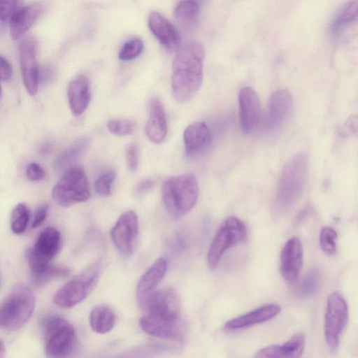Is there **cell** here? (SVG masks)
Masks as SVG:
<instances>
[{
    "instance_id": "6da1fadb",
    "label": "cell",
    "mask_w": 358,
    "mask_h": 358,
    "mask_svg": "<svg viewBox=\"0 0 358 358\" xmlns=\"http://www.w3.org/2000/svg\"><path fill=\"white\" fill-rule=\"evenodd\" d=\"M204 49L197 41L187 42L178 48L172 64L171 90L180 102L191 99L203 80Z\"/></svg>"
},
{
    "instance_id": "7a4b0ae2",
    "label": "cell",
    "mask_w": 358,
    "mask_h": 358,
    "mask_svg": "<svg viewBox=\"0 0 358 358\" xmlns=\"http://www.w3.org/2000/svg\"><path fill=\"white\" fill-rule=\"evenodd\" d=\"M162 192L169 213L173 217H182L189 212L197 201L196 178L191 173L171 177L163 182Z\"/></svg>"
},
{
    "instance_id": "3957f363",
    "label": "cell",
    "mask_w": 358,
    "mask_h": 358,
    "mask_svg": "<svg viewBox=\"0 0 358 358\" xmlns=\"http://www.w3.org/2000/svg\"><path fill=\"white\" fill-rule=\"evenodd\" d=\"M308 159L304 152L296 154L285 165L280 176L276 203L280 210L290 208L301 196L305 187Z\"/></svg>"
},
{
    "instance_id": "277c9868",
    "label": "cell",
    "mask_w": 358,
    "mask_h": 358,
    "mask_svg": "<svg viewBox=\"0 0 358 358\" xmlns=\"http://www.w3.org/2000/svg\"><path fill=\"white\" fill-rule=\"evenodd\" d=\"M34 306L31 289L23 284L15 285L0 302V329L9 331L20 329L31 317Z\"/></svg>"
},
{
    "instance_id": "5b68a950",
    "label": "cell",
    "mask_w": 358,
    "mask_h": 358,
    "mask_svg": "<svg viewBox=\"0 0 358 358\" xmlns=\"http://www.w3.org/2000/svg\"><path fill=\"white\" fill-rule=\"evenodd\" d=\"M45 341V354L51 357H65L76 348L77 338L73 327L63 317L51 315L41 322Z\"/></svg>"
},
{
    "instance_id": "8992f818",
    "label": "cell",
    "mask_w": 358,
    "mask_h": 358,
    "mask_svg": "<svg viewBox=\"0 0 358 358\" xmlns=\"http://www.w3.org/2000/svg\"><path fill=\"white\" fill-rule=\"evenodd\" d=\"M101 266L95 262L74 276L57 290L54 303L62 308H71L83 301L96 286Z\"/></svg>"
},
{
    "instance_id": "52a82bcc",
    "label": "cell",
    "mask_w": 358,
    "mask_h": 358,
    "mask_svg": "<svg viewBox=\"0 0 358 358\" xmlns=\"http://www.w3.org/2000/svg\"><path fill=\"white\" fill-rule=\"evenodd\" d=\"M52 194L55 201L64 207L87 201L90 189L84 169L73 166L66 170L55 185Z\"/></svg>"
},
{
    "instance_id": "ba28073f",
    "label": "cell",
    "mask_w": 358,
    "mask_h": 358,
    "mask_svg": "<svg viewBox=\"0 0 358 358\" xmlns=\"http://www.w3.org/2000/svg\"><path fill=\"white\" fill-rule=\"evenodd\" d=\"M246 238L247 229L245 224L236 217H227L210 245L207 255L208 267L215 269L226 250L243 243Z\"/></svg>"
},
{
    "instance_id": "9c48e42d",
    "label": "cell",
    "mask_w": 358,
    "mask_h": 358,
    "mask_svg": "<svg viewBox=\"0 0 358 358\" xmlns=\"http://www.w3.org/2000/svg\"><path fill=\"white\" fill-rule=\"evenodd\" d=\"M61 245V234L53 227H47L39 234L35 244L27 251L31 275L43 271L56 255Z\"/></svg>"
},
{
    "instance_id": "30bf717a",
    "label": "cell",
    "mask_w": 358,
    "mask_h": 358,
    "mask_svg": "<svg viewBox=\"0 0 358 358\" xmlns=\"http://www.w3.org/2000/svg\"><path fill=\"white\" fill-rule=\"evenodd\" d=\"M348 320V308L345 299L339 292H333L327 299L324 326L327 343L332 350L338 347Z\"/></svg>"
},
{
    "instance_id": "8fae6325",
    "label": "cell",
    "mask_w": 358,
    "mask_h": 358,
    "mask_svg": "<svg viewBox=\"0 0 358 358\" xmlns=\"http://www.w3.org/2000/svg\"><path fill=\"white\" fill-rule=\"evenodd\" d=\"M138 303L147 314L169 321L180 320V300L171 287L154 289Z\"/></svg>"
},
{
    "instance_id": "7c38bea8",
    "label": "cell",
    "mask_w": 358,
    "mask_h": 358,
    "mask_svg": "<svg viewBox=\"0 0 358 358\" xmlns=\"http://www.w3.org/2000/svg\"><path fill=\"white\" fill-rule=\"evenodd\" d=\"M138 234V216L134 211L128 210L120 216L111 229L110 238L117 250L128 257L134 250Z\"/></svg>"
},
{
    "instance_id": "4fadbf2b",
    "label": "cell",
    "mask_w": 358,
    "mask_h": 358,
    "mask_svg": "<svg viewBox=\"0 0 358 358\" xmlns=\"http://www.w3.org/2000/svg\"><path fill=\"white\" fill-rule=\"evenodd\" d=\"M240 124L242 131L250 134L255 131L261 122L262 107L256 92L245 87L238 94Z\"/></svg>"
},
{
    "instance_id": "5bb4252c",
    "label": "cell",
    "mask_w": 358,
    "mask_h": 358,
    "mask_svg": "<svg viewBox=\"0 0 358 358\" xmlns=\"http://www.w3.org/2000/svg\"><path fill=\"white\" fill-rule=\"evenodd\" d=\"M36 41L33 38L22 41L19 45V57L24 86L31 95L37 92L38 67L36 59Z\"/></svg>"
},
{
    "instance_id": "9a60e30c",
    "label": "cell",
    "mask_w": 358,
    "mask_h": 358,
    "mask_svg": "<svg viewBox=\"0 0 358 358\" xmlns=\"http://www.w3.org/2000/svg\"><path fill=\"white\" fill-rule=\"evenodd\" d=\"M303 264V248L297 237H292L284 245L280 261V273L289 282H294L299 278Z\"/></svg>"
},
{
    "instance_id": "2e32d148",
    "label": "cell",
    "mask_w": 358,
    "mask_h": 358,
    "mask_svg": "<svg viewBox=\"0 0 358 358\" xmlns=\"http://www.w3.org/2000/svg\"><path fill=\"white\" fill-rule=\"evenodd\" d=\"M185 153L195 157L205 152L212 143V134L208 126L198 121L186 127L183 133Z\"/></svg>"
},
{
    "instance_id": "e0dca14e",
    "label": "cell",
    "mask_w": 358,
    "mask_h": 358,
    "mask_svg": "<svg viewBox=\"0 0 358 358\" xmlns=\"http://www.w3.org/2000/svg\"><path fill=\"white\" fill-rule=\"evenodd\" d=\"M292 106V97L285 90L275 91L268 103L267 128L270 131H276L285 124Z\"/></svg>"
},
{
    "instance_id": "ac0fdd59",
    "label": "cell",
    "mask_w": 358,
    "mask_h": 358,
    "mask_svg": "<svg viewBox=\"0 0 358 358\" xmlns=\"http://www.w3.org/2000/svg\"><path fill=\"white\" fill-rule=\"evenodd\" d=\"M139 326L145 333L155 337L174 341L182 339L180 320L169 321L145 313L141 317Z\"/></svg>"
},
{
    "instance_id": "d6986e66",
    "label": "cell",
    "mask_w": 358,
    "mask_h": 358,
    "mask_svg": "<svg viewBox=\"0 0 358 358\" xmlns=\"http://www.w3.org/2000/svg\"><path fill=\"white\" fill-rule=\"evenodd\" d=\"M148 26L155 36L170 52H175L180 46V36L176 28L159 13L150 14Z\"/></svg>"
},
{
    "instance_id": "ffe728a7",
    "label": "cell",
    "mask_w": 358,
    "mask_h": 358,
    "mask_svg": "<svg viewBox=\"0 0 358 358\" xmlns=\"http://www.w3.org/2000/svg\"><path fill=\"white\" fill-rule=\"evenodd\" d=\"M148 138L154 143H162L168 133L164 108L159 99L152 98L148 103V119L145 124Z\"/></svg>"
},
{
    "instance_id": "44dd1931",
    "label": "cell",
    "mask_w": 358,
    "mask_h": 358,
    "mask_svg": "<svg viewBox=\"0 0 358 358\" xmlns=\"http://www.w3.org/2000/svg\"><path fill=\"white\" fill-rule=\"evenodd\" d=\"M280 306L270 303L260 306L250 312L234 317L224 324L227 330H238L266 322L280 313Z\"/></svg>"
},
{
    "instance_id": "7402d4cb",
    "label": "cell",
    "mask_w": 358,
    "mask_h": 358,
    "mask_svg": "<svg viewBox=\"0 0 358 358\" xmlns=\"http://www.w3.org/2000/svg\"><path fill=\"white\" fill-rule=\"evenodd\" d=\"M306 337L299 332L282 345H271L255 352V357H299L303 352Z\"/></svg>"
},
{
    "instance_id": "603a6c76",
    "label": "cell",
    "mask_w": 358,
    "mask_h": 358,
    "mask_svg": "<svg viewBox=\"0 0 358 358\" xmlns=\"http://www.w3.org/2000/svg\"><path fill=\"white\" fill-rule=\"evenodd\" d=\"M43 10V6L41 3L19 8L10 20L12 38H20L37 20Z\"/></svg>"
},
{
    "instance_id": "cb8c5ba5",
    "label": "cell",
    "mask_w": 358,
    "mask_h": 358,
    "mask_svg": "<svg viewBox=\"0 0 358 358\" xmlns=\"http://www.w3.org/2000/svg\"><path fill=\"white\" fill-rule=\"evenodd\" d=\"M67 94L72 113L76 116L83 114L90 101L87 78L81 75L71 80L68 87Z\"/></svg>"
},
{
    "instance_id": "d4e9b609",
    "label": "cell",
    "mask_w": 358,
    "mask_h": 358,
    "mask_svg": "<svg viewBox=\"0 0 358 358\" xmlns=\"http://www.w3.org/2000/svg\"><path fill=\"white\" fill-rule=\"evenodd\" d=\"M168 263L164 258L157 259L140 278L136 287L138 302L153 291L164 277Z\"/></svg>"
},
{
    "instance_id": "484cf974",
    "label": "cell",
    "mask_w": 358,
    "mask_h": 358,
    "mask_svg": "<svg viewBox=\"0 0 358 358\" xmlns=\"http://www.w3.org/2000/svg\"><path fill=\"white\" fill-rule=\"evenodd\" d=\"M90 143L87 137H82L75 141L55 159L53 165L55 169L57 171H65L73 167L86 152Z\"/></svg>"
},
{
    "instance_id": "4316f807",
    "label": "cell",
    "mask_w": 358,
    "mask_h": 358,
    "mask_svg": "<svg viewBox=\"0 0 358 358\" xmlns=\"http://www.w3.org/2000/svg\"><path fill=\"white\" fill-rule=\"evenodd\" d=\"M91 329L98 334L109 332L114 327L115 316L108 306L100 305L94 308L89 317Z\"/></svg>"
},
{
    "instance_id": "83f0119b",
    "label": "cell",
    "mask_w": 358,
    "mask_h": 358,
    "mask_svg": "<svg viewBox=\"0 0 358 358\" xmlns=\"http://www.w3.org/2000/svg\"><path fill=\"white\" fill-rule=\"evenodd\" d=\"M358 2L357 0L346 1L336 13L330 24V31L337 34L344 27L354 22L357 18Z\"/></svg>"
},
{
    "instance_id": "f1b7e54d",
    "label": "cell",
    "mask_w": 358,
    "mask_h": 358,
    "mask_svg": "<svg viewBox=\"0 0 358 358\" xmlns=\"http://www.w3.org/2000/svg\"><path fill=\"white\" fill-rule=\"evenodd\" d=\"M199 9L197 0H182L176 6L174 15L182 25L192 27L197 20Z\"/></svg>"
},
{
    "instance_id": "f546056e",
    "label": "cell",
    "mask_w": 358,
    "mask_h": 358,
    "mask_svg": "<svg viewBox=\"0 0 358 358\" xmlns=\"http://www.w3.org/2000/svg\"><path fill=\"white\" fill-rule=\"evenodd\" d=\"M29 219V212L24 203L17 204L13 210L10 219V227L16 234L23 233L27 229Z\"/></svg>"
},
{
    "instance_id": "4dcf8cb0",
    "label": "cell",
    "mask_w": 358,
    "mask_h": 358,
    "mask_svg": "<svg viewBox=\"0 0 358 358\" xmlns=\"http://www.w3.org/2000/svg\"><path fill=\"white\" fill-rule=\"evenodd\" d=\"M69 273L70 270L66 267L49 264L41 273L33 275L32 280L35 285H41L51 279L66 277Z\"/></svg>"
},
{
    "instance_id": "1f68e13d",
    "label": "cell",
    "mask_w": 358,
    "mask_h": 358,
    "mask_svg": "<svg viewBox=\"0 0 358 358\" xmlns=\"http://www.w3.org/2000/svg\"><path fill=\"white\" fill-rule=\"evenodd\" d=\"M321 281L320 271L315 268L311 270L301 282L298 293L301 297H308L313 295L318 289Z\"/></svg>"
},
{
    "instance_id": "d6a6232c",
    "label": "cell",
    "mask_w": 358,
    "mask_h": 358,
    "mask_svg": "<svg viewBox=\"0 0 358 358\" xmlns=\"http://www.w3.org/2000/svg\"><path fill=\"white\" fill-rule=\"evenodd\" d=\"M107 127L114 135L128 136L135 132L136 123L129 118H114L108 121Z\"/></svg>"
},
{
    "instance_id": "836d02e7",
    "label": "cell",
    "mask_w": 358,
    "mask_h": 358,
    "mask_svg": "<svg viewBox=\"0 0 358 358\" xmlns=\"http://www.w3.org/2000/svg\"><path fill=\"white\" fill-rule=\"evenodd\" d=\"M336 231L330 227H323L320 232V245L322 250L328 255L336 252Z\"/></svg>"
},
{
    "instance_id": "e575fe53",
    "label": "cell",
    "mask_w": 358,
    "mask_h": 358,
    "mask_svg": "<svg viewBox=\"0 0 358 358\" xmlns=\"http://www.w3.org/2000/svg\"><path fill=\"white\" fill-rule=\"evenodd\" d=\"M143 43L141 39L134 38L127 42L119 53L122 61H129L137 57L142 52Z\"/></svg>"
},
{
    "instance_id": "d590c367",
    "label": "cell",
    "mask_w": 358,
    "mask_h": 358,
    "mask_svg": "<svg viewBox=\"0 0 358 358\" xmlns=\"http://www.w3.org/2000/svg\"><path fill=\"white\" fill-rule=\"evenodd\" d=\"M115 173L113 171H108L101 175L95 182L96 192L103 196L110 194L112 184L115 180Z\"/></svg>"
},
{
    "instance_id": "8d00e7d4",
    "label": "cell",
    "mask_w": 358,
    "mask_h": 358,
    "mask_svg": "<svg viewBox=\"0 0 358 358\" xmlns=\"http://www.w3.org/2000/svg\"><path fill=\"white\" fill-rule=\"evenodd\" d=\"M20 0H0V20L10 21L13 14L19 8Z\"/></svg>"
},
{
    "instance_id": "74e56055",
    "label": "cell",
    "mask_w": 358,
    "mask_h": 358,
    "mask_svg": "<svg viewBox=\"0 0 358 358\" xmlns=\"http://www.w3.org/2000/svg\"><path fill=\"white\" fill-rule=\"evenodd\" d=\"M126 160L127 166L131 171H136L137 169L138 166V151L136 144H130L127 148Z\"/></svg>"
},
{
    "instance_id": "f35d334b",
    "label": "cell",
    "mask_w": 358,
    "mask_h": 358,
    "mask_svg": "<svg viewBox=\"0 0 358 358\" xmlns=\"http://www.w3.org/2000/svg\"><path fill=\"white\" fill-rule=\"evenodd\" d=\"M27 176L33 181L42 180L45 176L43 169L36 163L30 164L27 168Z\"/></svg>"
},
{
    "instance_id": "ab89813d",
    "label": "cell",
    "mask_w": 358,
    "mask_h": 358,
    "mask_svg": "<svg viewBox=\"0 0 358 358\" xmlns=\"http://www.w3.org/2000/svg\"><path fill=\"white\" fill-rule=\"evenodd\" d=\"M48 206L43 205L36 211L34 220L31 224L33 228L39 227L45 220L48 213Z\"/></svg>"
},
{
    "instance_id": "60d3db41",
    "label": "cell",
    "mask_w": 358,
    "mask_h": 358,
    "mask_svg": "<svg viewBox=\"0 0 358 358\" xmlns=\"http://www.w3.org/2000/svg\"><path fill=\"white\" fill-rule=\"evenodd\" d=\"M12 75V69L8 61L0 56V80H8Z\"/></svg>"
},
{
    "instance_id": "b9f144b4",
    "label": "cell",
    "mask_w": 358,
    "mask_h": 358,
    "mask_svg": "<svg viewBox=\"0 0 358 358\" xmlns=\"http://www.w3.org/2000/svg\"><path fill=\"white\" fill-rule=\"evenodd\" d=\"M154 185L155 182L152 180H143L137 185L136 188V192L139 194L145 193L147 192H149L151 189H152Z\"/></svg>"
},
{
    "instance_id": "7bdbcfd3",
    "label": "cell",
    "mask_w": 358,
    "mask_h": 358,
    "mask_svg": "<svg viewBox=\"0 0 358 358\" xmlns=\"http://www.w3.org/2000/svg\"><path fill=\"white\" fill-rule=\"evenodd\" d=\"M54 76V72L51 69H43L41 71L38 69V83H49Z\"/></svg>"
},
{
    "instance_id": "ee69618b",
    "label": "cell",
    "mask_w": 358,
    "mask_h": 358,
    "mask_svg": "<svg viewBox=\"0 0 358 358\" xmlns=\"http://www.w3.org/2000/svg\"><path fill=\"white\" fill-rule=\"evenodd\" d=\"M4 353V346L2 341L0 340V357H2Z\"/></svg>"
},
{
    "instance_id": "f6af8a7d",
    "label": "cell",
    "mask_w": 358,
    "mask_h": 358,
    "mask_svg": "<svg viewBox=\"0 0 358 358\" xmlns=\"http://www.w3.org/2000/svg\"><path fill=\"white\" fill-rule=\"evenodd\" d=\"M1 85H0V98H1Z\"/></svg>"
}]
</instances>
